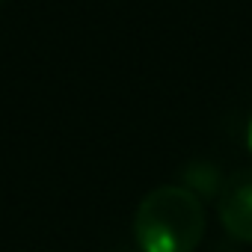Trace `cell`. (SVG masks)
Returning a JSON list of instances; mask_svg holds the SVG:
<instances>
[{"label":"cell","mask_w":252,"mask_h":252,"mask_svg":"<svg viewBox=\"0 0 252 252\" xmlns=\"http://www.w3.org/2000/svg\"><path fill=\"white\" fill-rule=\"evenodd\" d=\"M205 228V205L184 184L149 190L134 214V240L143 252H196Z\"/></svg>","instance_id":"cell-1"},{"label":"cell","mask_w":252,"mask_h":252,"mask_svg":"<svg viewBox=\"0 0 252 252\" xmlns=\"http://www.w3.org/2000/svg\"><path fill=\"white\" fill-rule=\"evenodd\" d=\"M217 211L222 228L234 240L252 243V169H237L225 178V184L220 187Z\"/></svg>","instance_id":"cell-2"},{"label":"cell","mask_w":252,"mask_h":252,"mask_svg":"<svg viewBox=\"0 0 252 252\" xmlns=\"http://www.w3.org/2000/svg\"><path fill=\"white\" fill-rule=\"evenodd\" d=\"M249 149H252V119H249Z\"/></svg>","instance_id":"cell-3"},{"label":"cell","mask_w":252,"mask_h":252,"mask_svg":"<svg viewBox=\"0 0 252 252\" xmlns=\"http://www.w3.org/2000/svg\"><path fill=\"white\" fill-rule=\"evenodd\" d=\"M0 3H3V0H0Z\"/></svg>","instance_id":"cell-4"}]
</instances>
